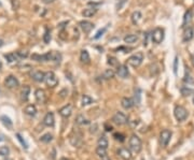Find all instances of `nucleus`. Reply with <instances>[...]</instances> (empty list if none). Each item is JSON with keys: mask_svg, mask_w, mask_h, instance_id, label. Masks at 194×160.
Here are the masks:
<instances>
[{"mask_svg": "<svg viewBox=\"0 0 194 160\" xmlns=\"http://www.w3.org/2000/svg\"><path fill=\"white\" fill-rule=\"evenodd\" d=\"M35 97H36V100H37L38 103L40 104H44L46 102V94L43 89H37L35 91Z\"/></svg>", "mask_w": 194, "mask_h": 160, "instance_id": "obj_10", "label": "nucleus"}, {"mask_svg": "<svg viewBox=\"0 0 194 160\" xmlns=\"http://www.w3.org/2000/svg\"><path fill=\"white\" fill-rule=\"evenodd\" d=\"M191 62H192V65L194 66V53L191 55Z\"/></svg>", "mask_w": 194, "mask_h": 160, "instance_id": "obj_47", "label": "nucleus"}, {"mask_svg": "<svg viewBox=\"0 0 194 160\" xmlns=\"http://www.w3.org/2000/svg\"><path fill=\"white\" fill-rule=\"evenodd\" d=\"M70 143L71 145L74 146V147H81L83 144V139H82V134L80 132H76V133L71 134L70 136Z\"/></svg>", "mask_w": 194, "mask_h": 160, "instance_id": "obj_9", "label": "nucleus"}, {"mask_svg": "<svg viewBox=\"0 0 194 160\" xmlns=\"http://www.w3.org/2000/svg\"><path fill=\"white\" fill-rule=\"evenodd\" d=\"M3 44H4L3 40H2V39H0V47H1L2 45H3Z\"/></svg>", "mask_w": 194, "mask_h": 160, "instance_id": "obj_49", "label": "nucleus"}, {"mask_svg": "<svg viewBox=\"0 0 194 160\" xmlns=\"http://www.w3.org/2000/svg\"><path fill=\"white\" fill-rule=\"evenodd\" d=\"M52 140H53V136L51 133H46L40 137V141L43 142V143H50Z\"/></svg>", "mask_w": 194, "mask_h": 160, "instance_id": "obj_33", "label": "nucleus"}, {"mask_svg": "<svg viewBox=\"0 0 194 160\" xmlns=\"http://www.w3.org/2000/svg\"><path fill=\"white\" fill-rule=\"evenodd\" d=\"M143 60V54L141 53V52H138V53L134 54V55H132L128 58L127 64L130 65V66L134 67V68H137V67H139L141 65Z\"/></svg>", "mask_w": 194, "mask_h": 160, "instance_id": "obj_2", "label": "nucleus"}, {"mask_svg": "<svg viewBox=\"0 0 194 160\" xmlns=\"http://www.w3.org/2000/svg\"><path fill=\"white\" fill-rule=\"evenodd\" d=\"M106 30H107V26H106V27H104L103 29H100V30H98V31H97V33H96L95 36H94V39H99V38H100L101 36H103L104 33L106 32Z\"/></svg>", "mask_w": 194, "mask_h": 160, "instance_id": "obj_40", "label": "nucleus"}, {"mask_svg": "<svg viewBox=\"0 0 194 160\" xmlns=\"http://www.w3.org/2000/svg\"><path fill=\"white\" fill-rule=\"evenodd\" d=\"M177 65H178V58H176L175 64H174V72H175V74H177Z\"/></svg>", "mask_w": 194, "mask_h": 160, "instance_id": "obj_45", "label": "nucleus"}, {"mask_svg": "<svg viewBox=\"0 0 194 160\" xmlns=\"http://www.w3.org/2000/svg\"><path fill=\"white\" fill-rule=\"evenodd\" d=\"M194 37V28L192 26H187L186 29H184V32H183V41L184 42H189L193 39Z\"/></svg>", "mask_w": 194, "mask_h": 160, "instance_id": "obj_11", "label": "nucleus"}, {"mask_svg": "<svg viewBox=\"0 0 194 160\" xmlns=\"http://www.w3.org/2000/svg\"><path fill=\"white\" fill-rule=\"evenodd\" d=\"M113 137H116V140H119V141H121V142L124 141V136L123 134H121V133H114Z\"/></svg>", "mask_w": 194, "mask_h": 160, "instance_id": "obj_43", "label": "nucleus"}, {"mask_svg": "<svg viewBox=\"0 0 194 160\" xmlns=\"http://www.w3.org/2000/svg\"><path fill=\"white\" fill-rule=\"evenodd\" d=\"M54 124H55V118H54V114L52 112H48L46 114L43 118V125L46 127H53Z\"/></svg>", "mask_w": 194, "mask_h": 160, "instance_id": "obj_12", "label": "nucleus"}, {"mask_svg": "<svg viewBox=\"0 0 194 160\" xmlns=\"http://www.w3.org/2000/svg\"><path fill=\"white\" fill-rule=\"evenodd\" d=\"M193 103H194V97H193Z\"/></svg>", "mask_w": 194, "mask_h": 160, "instance_id": "obj_52", "label": "nucleus"}, {"mask_svg": "<svg viewBox=\"0 0 194 160\" xmlns=\"http://www.w3.org/2000/svg\"><path fill=\"white\" fill-rule=\"evenodd\" d=\"M164 37H165V32H164V29L160 28V27L155 28L154 30H153L152 35H151L152 41L154 42V43H157V44L162 43V42H163V40H164Z\"/></svg>", "mask_w": 194, "mask_h": 160, "instance_id": "obj_4", "label": "nucleus"}, {"mask_svg": "<svg viewBox=\"0 0 194 160\" xmlns=\"http://www.w3.org/2000/svg\"><path fill=\"white\" fill-rule=\"evenodd\" d=\"M24 112H25V114L28 115V116H35V115L37 114V107L33 104H29L24 109Z\"/></svg>", "mask_w": 194, "mask_h": 160, "instance_id": "obj_21", "label": "nucleus"}, {"mask_svg": "<svg viewBox=\"0 0 194 160\" xmlns=\"http://www.w3.org/2000/svg\"><path fill=\"white\" fill-rule=\"evenodd\" d=\"M97 146H98V147H103V148H106V149H107L108 146H109V142H108L107 137L101 136L100 137H99L98 141H97Z\"/></svg>", "mask_w": 194, "mask_h": 160, "instance_id": "obj_20", "label": "nucleus"}, {"mask_svg": "<svg viewBox=\"0 0 194 160\" xmlns=\"http://www.w3.org/2000/svg\"><path fill=\"white\" fill-rule=\"evenodd\" d=\"M50 41H51V31L49 30L48 28L46 29V32L43 35V42L46 44H49Z\"/></svg>", "mask_w": 194, "mask_h": 160, "instance_id": "obj_34", "label": "nucleus"}, {"mask_svg": "<svg viewBox=\"0 0 194 160\" xmlns=\"http://www.w3.org/2000/svg\"><path fill=\"white\" fill-rule=\"evenodd\" d=\"M4 58L8 60V62H14V61H17V59H20V57L17 56L16 53L7 54V55H4Z\"/></svg>", "mask_w": 194, "mask_h": 160, "instance_id": "obj_28", "label": "nucleus"}, {"mask_svg": "<svg viewBox=\"0 0 194 160\" xmlns=\"http://www.w3.org/2000/svg\"><path fill=\"white\" fill-rule=\"evenodd\" d=\"M60 114L62 115L65 118H68L70 117V115L73 114V105L71 104H67L65 107H63L62 109L60 110Z\"/></svg>", "mask_w": 194, "mask_h": 160, "instance_id": "obj_15", "label": "nucleus"}, {"mask_svg": "<svg viewBox=\"0 0 194 160\" xmlns=\"http://www.w3.org/2000/svg\"><path fill=\"white\" fill-rule=\"evenodd\" d=\"M128 146H130V149L132 150V152L138 154V153L141 152V148H143V142H141V140L139 139L136 134H133V136L130 137Z\"/></svg>", "mask_w": 194, "mask_h": 160, "instance_id": "obj_1", "label": "nucleus"}, {"mask_svg": "<svg viewBox=\"0 0 194 160\" xmlns=\"http://www.w3.org/2000/svg\"><path fill=\"white\" fill-rule=\"evenodd\" d=\"M180 91H181V95H182V96H184V97L191 96V95L193 94V89H192V88H190V87H188V86L181 87Z\"/></svg>", "mask_w": 194, "mask_h": 160, "instance_id": "obj_31", "label": "nucleus"}, {"mask_svg": "<svg viewBox=\"0 0 194 160\" xmlns=\"http://www.w3.org/2000/svg\"><path fill=\"white\" fill-rule=\"evenodd\" d=\"M191 21H192V11L189 10L187 11L186 13H184V17H183V27H187L189 26L191 23Z\"/></svg>", "mask_w": 194, "mask_h": 160, "instance_id": "obj_24", "label": "nucleus"}, {"mask_svg": "<svg viewBox=\"0 0 194 160\" xmlns=\"http://www.w3.org/2000/svg\"><path fill=\"white\" fill-rule=\"evenodd\" d=\"M118 155L124 160H130L132 159V153L130 149H127L126 147H121L118 150Z\"/></svg>", "mask_w": 194, "mask_h": 160, "instance_id": "obj_14", "label": "nucleus"}, {"mask_svg": "<svg viewBox=\"0 0 194 160\" xmlns=\"http://www.w3.org/2000/svg\"><path fill=\"white\" fill-rule=\"evenodd\" d=\"M134 101H133V99L130 98H127V97H124V98H122L121 100V105L123 109L125 110H130L132 109L133 107H134Z\"/></svg>", "mask_w": 194, "mask_h": 160, "instance_id": "obj_17", "label": "nucleus"}, {"mask_svg": "<svg viewBox=\"0 0 194 160\" xmlns=\"http://www.w3.org/2000/svg\"><path fill=\"white\" fill-rule=\"evenodd\" d=\"M112 121H113L114 124H117V125L122 126V125L127 124L128 118H127V116L124 113H122V112H117V113L113 115V117H112Z\"/></svg>", "mask_w": 194, "mask_h": 160, "instance_id": "obj_7", "label": "nucleus"}, {"mask_svg": "<svg viewBox=\"0 0 194 160\" xmlns=\"http://www.w3.org/2000/svg\"><path fill=\"white\" fill-rule=\"evenodd\" d=\"M10 154V149H9L8 146H1L0 147V156L2 157H6Z\"/></svg>", "mask_w": 194, "mask_h": 160, "instance_id": "obj_36", "label": "nucleus"}, {"mask_svg": "<svg viewBox=\"0 0 194 160\" xmlns=\"http://www.w3.org/2000/svg\"><path fill=\"white\" fill-rule=\"evenodd\" d=\"M16 137H17V140H19V141L21 142V144L23 145V147L25 148V149H27V148H28V145H27V143L25 142V140L23 139V137H22L21 134H20V133H16Z\"/></svg>", "mask_w": 194, "mask_h": 160, "instance_id": "obj_39", "label": "nucleus"}, {"mask_svg": "<svg viewBox=\"0 0 194 160\" xmlns=\"http://www.w3.org/2000/svg\"><path fill=\"white\" fill-rule=\"evenodd\" d=\"M138 37L136 35H127L126 37H124V42L127 44H133L135 42H137Z\"/></svg>", "mask_w": 194, "mask_h": 160, "instance_id": "obj_27", "label": "nucleus"}, {"mask_svg": "<svg viewBox=\"0 0 194 160\" xmlns=\"http://www.w3.org/2000/svg\"><path fill=\"white\" fill-rule=\"evenodd\" d=\"M174 114H175V117L178 121L186 120L187 117H188V111H187L183 107H181V105H177V107H175Z\"/></svg>", "mask_w": 194, "mask_h": 160, "instance_id": "obj_5", "label": "nucleus"}, {"mask_svg": "<svg viewBox=\"0 0 194 160\" xmlns=\"http://www.w3.org/2000/svg\"><path fill=\"white\" fill-rule=\"evenodd\" d=\"M76 124L77 125H89L90 124V121L87 120L86 118H85L83 115H78V117L76 118Z\"/></svg>", "mask_w": 194, "mask_h": 160, "instance_id": "obj_30", "label": "nucleus"}, {"mask_svg": "<svg viewBox=\"0 0 194 160\" xmlns=\"http://www.w3.org/2000/svg\"><path fill=\"white\" fill-rule=\"evenodd\" d=\"M96 12H97L96 8H86L82 12V14H83V16L84 17H92L96 14Z\"/></svg>", "mask_w": 194, "mask_h": 160, "instance_id": "obj_25", "label": "nucleus"}, {"mask_svg": "<svg viewBox=\"0 0 194 160\" xmlns=\"http://www.w3.org/2000/svg\"><path fill=\"white\" fill-rule=\"evenodd\" d=\"M108 64L112 67H119L120 66V65H119V60L114 57H109V59H108Z\"/></svg>", "mask_w": 194, "mask_h": 160, "instance_id": "obj_37", "label": "nucleus"}, {"mask_svg": "<svg viewBox=\"0 0 194 160\" xmlns=\"http://www.w3.org/2000/svg\"><path fill=\"white\" fill-rule=\"evenodd\" d=\"M60 160H69V159H67V158H62Z\"/></svg>", "mask_w": 194, "mask_h": 160, "instance_id": "obj_50", "label": "nucleus"}, {"mask_svg": "<svg viewBox=\"0 0 194 160\" xmlns=\"http://www.w3.org/2000/svg\"><path fill=\"white\" fill-rule=\"evenodd\" d=\"M11 2H12L13 9H14V10H17V9H19V6H20L19 1H17V0H11Z\"/></svg>", "mask_w": 194, "mask_h": 160, "instance_id": "obj_42", "label": "nucleus"}, {"mask_svg": "<svg viewBox=\"0 0 194 160\" xmlns=\"http://www.w3.org/2000/svg\"><path fill=\"white\" fill-rule=\"evenodd\" d=\"M96 155H97V157L99 158V160H110L109 156H108V154H107V149H106V148L98 147V146H97Z\"/></svg>", "mask_w": 194, "mask_h": 160, "instance_id": "obj_16", "label": "nucleus"}, {"mask_svg": "<svg viewBox=\"0 0 194 160\" xmlns=\"http://www.w3.org/2000/svg\"><path fill=\"white\" fill-rule=\"evenodd\" d=\"M1 67H2V64H1V61H0V69H1Z\"/></svg>", "mask_w": 194, "mask_h": 160, "instance_id": "obj_51", "label": "nucleus"}, {"mask_svg": "<svg viewBox=\"0 0 194 160\" xmlns=\"http://www.w3.org/2000/svg\"><path fill=\"white\" fill-rule=\"evenodd\" d=\"M29 94H30V87L29 86H24L23 89L21 91V98L23 101H27L28 100Z\"/></svg>", "mask_w": 194, "mask_h": 160, "instance_id": "obj_26", "label": "nucleus"}, {"mask_svg": "<svg viewBox=\"0 0 194 160\" xmlns=\"http://www.w3.org/2000/svg\"><path fill=\"white\" fill-rule=\"evenodd\" d=\"M134 103H136V104H140V89H137V91H135Z\"/></svg>", "mask_w": 194, "mask_h": 160, "instance_id": "obj_38", "label": "nucleus"}, {"mask_svg": "<svg viewBox=\"0 0 194 160\" xmlns=\"http://www.w3.org/2000/svg\"><path fill=\"white\" fill-rule=\"evenodd\" d=\"M31 78H33L35 82L41 83L44 81V73L42 71H33L31 72Z\"/></svg>", "mask_w": 194, "mask_h": 160, "instance_id": "obj_19", "label": "nucleus"}, {"mask_svg": "<svg viewBox=\"0 0 194 160\" xmlns=\"http://www.w3.org/2000/svg\"><path fill=\"white\" fill-rule=\"evenodd\" d=\"M113 76H114V71L112 69H107L103 73V78H105V80H110V78H112Z\"/></svg>", "mask_w": 194, "mask_h": 160, "instance_id": "obj_32", "label": "nucleus"}, {"mask_svg": "<svg viewBox=\"0 0 194 160\" xmlns=\"http://www.w3.org/2000/svg\"><path fill=\"white\" fill-rule=\"evenodd\" d=\"M184 82H187L188 84H189V83H190V84H192V83H193V80L191 78V76L189 75V74H187L186 78H184Z\"/></svg>", "mask_w": 194, "mask_h": 160, "instance_id": "obj_44", "label": "nucleus"}, {"mask_svg": "<svg viewBox=\"0 0 194 160\" xmlns=\"http://www.w3.org/2000/svg\"><path fill=\"white\" fill-rule=\"evenodd\" d=\"M171 139V131L167 129H164L163 131L160 133V144L162 147H166L168 145Z\"/></svg>", "mask_w": 194, "mask_h": 160, "instance_id": "obj_6", "label": "nucleus"}, {"mask_svg": "<svg viewBox=\"0 0 194 160\" xmlns=\"http://www.w3.org/2000/svg\"><path fill=\"white\" fill-rule=\"evenodd\" d=\"M54 1H55V0H43V2H44V3H46V4L52 3V2H54Z\"/></svg>", "mask_w": 194, "mask_h": 160, "instance_id": "obj_46", "label": "nucleus"}, {"mask_svg": "<svg viewBox=\"0 0 194 160\" xmlns=\"http://www.w3.org/2000/svg\"><path fill=\"white\" fill-rule=\"evenodd\" d=\"M43 82H46V86L51 87V88H54V87L57 86V84H58L57 78H56L55 73L52 72V71H49V72H46V73H44V81Z\"/></svg>", "mask_w": 194, "mask_h": 160, "instance_id": "obj_3", "label": "nucleus"}, {"mask_svg": "<svg viewBox=\"0 0 194 160\" xmlns=\"http://www.w3.org/2000/svg\"><path fill=\"white\" fill-rule=\"evenodd\" d=\"M2 141H4V137L2 136V134H0V142H2Z\"/></svg>", "mask_w": 194, "mask_h": 160, "instance_id": "obj_48", "label": "nucleus"}, {"mask_svg": "<svg viewBox=\"0 0 194 160\" xmlns=\"http://www.w3.org/2000/svg\"><path fill=\"white\" fill-rule=\"evenodd\" d=\"M79 25H80V28L82 29V31L84 33L91 32L92 29L94 28V24L91 23V22H89V21H82V22H80V24Z\"/></svg>", "mask_w": 194, "mask_h": 160, "instance_id": "obj_13", "label": "nucleus"}, {"mask_svg": "<svg viewBox=\"0 0 194 160\" xmlns=\"http://www.w3.org/2000/svg\"><path fill=\"white\" fill-rule=\"evenodd\" d=\"M0 120H1V123L3 124V126H6L7 128H8L9 130H11L13 128V123L12 120H11L10 118H9L8 116H1L0 117Z\"/></svg>", "mask_w": 194, "mask_h": 160, "instance_id": "obj_22", "label": "nucleus"}, {"mask_svg": "<svg viewBox=\"0 0 194 160\" xmlns=\"http://www.w3.org/2000/svg\"><path fill=\"white\" fill-rule=\"evenodd\" d=\"M91 103H93V99H92L91 97L84 95V96L82 97V105H89V104H91Z\"/></svg>", "mask_w": 194, "mask_h": 160, "instance_id": "obj_35", "label": "nucleus"}, {"mask_svg": "<svg viewBox=\"0 0 194 160\" xmlns=\"http://www.w3.org/2000/svg\"><path fill=\"white\" fill-rule=\"evenodd\" d=\"M117 74L120 76L121 78H127L128 75H130V72H128V69L126 66L124 65H121V66L118 67V71H117Z\"/></svg>", "mask_w": 194, "mask_h": 160, "instance_id": "obj_18", "label": "nucleus"}, {"mask_svg": "<svg viewBox=\"0 0 194 160\" xmlns=\"http://www.w3.org/2000/svg\"><path fill=\"white\" fill-rule=\"evenodd\" d=\"M130 19H132L133 24L137 25L139 23V21L141 19V13L139 12V11H135V12L132 14V16H130Z\"/></svg>", "mask_w": 194, "mask_h": 160, "instance_id": "obj_29", "label": "nucleus"}, {"mask_svg": "<svg viewBox=\"0 0 194 160\" xmlns=\"http://www.w3.org/2000/svg\"><path fill=\"white\" fill-rule=\"evenodd\" d=\"M4 85H6L8 88L13 89V88H17L20 86V82L14 75H9L8 78L4 80Z\"/></svg>", "mask_w": 194, "mask_h": 160, "instance_id": "obj_8", "label": "nucleus"}, {"mask_svg": "<svg viewBox=\"0 0 194 160\" xmlns=\"http://www.w3.org/2000/svg\"><path fill=\"white\" fill-rule=\"evenodd\" d=\"M80 60L82 62H84V64H90V60H91V58H90V54H89V52H87L86 49H82V51H81Z\"/></svg>", "mask_w": 194, "mask_h": 160, "instance_id": "obj_23", "label": "nucleus"}, {"mask_svg": "<svg viewBox=\"0 0 194 160\" xmlns=\"http://www.w3.org/2000/svg\"><path fill=\"white\" fill-rule=\"evenodd\" d=\"M16 54H17V56H19L20 58H26L27 56H28V53H27V52L20 51V52H16Z\"/></svg>", "mask_w": 194, "mask_h": 160, "instance_id": "obj_41", "label": "nucleus"}]
</instances>
